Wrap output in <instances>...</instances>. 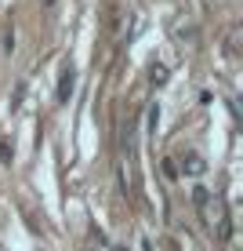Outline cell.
I'll return each mask as SVG.
<instances>
[{"mask_svg": "<svg viewBox=\"0 0 243 251\" xmlns=\"http://www.w3.org/2000/svg\"><path fill=\"white\" fill-rule=\"evenodd\" d=\"M73 88H76V69H73V66H66V69H62V76H58V91H55L58 106H66V102L73 99Z\"/></svg>", "mask_w": 243, "mask_h": 251, "instance_id": "2", "label": "cell"}, {"mask_svg": "<svg viewBox=\"0 0 243 251\" xmlns=\"http://www.w3.org/2000/svg\"><path fill=\"white\" fill-rule=\"evenodd\" d=\"M218 240H221V244L232 240V222H229V207H225V204H221V215H218Z\"/></svg>", "mask_w": 243, "mask_h": 251, "instance_id": "4", "label": "cell"}, {"mask_svg": "<svg viewBox=\"0 0 243 251\" xmlns=\"http://www.w3.org/2000/svg\"><path fill=\"white\" fill-rule=\"evenodd\" d=\"M236 51H240V29H232V33H229V40H225V55L236 58Z\"/></svg>", "mask_w": 243, "mask_h": 251, "instance_id": "7", "label": "cell"}, {"mask_svg": "<svg viewBox=\"0 0 243 251\" xmlns=\"http://www.w3.org/2000/svg\"><path fill=\"white\" fill-rule=\"evenodd\" d=\"M40 7H44V11L51 15V11H55V7H58V0H40Z\"/></svg>", "mask_w": 243, "mask_h": 251, "instance_id": "12", "label": "cell"}, {"mask_svg": "<svg viewBox=\"0 0 243 251\" xmlns=\"http://www.w3.org/2000/svg\"><path fill=\"white\" fill-rule=\"evenodd\" d=\"M175 164H178V175H189V178H199V175L207 171V160L199 157L196 150H181Z\"/></svg>", "mask_w": 243, "mask_h": 251, "instance_id": "1", "label": "cell"}, {"mask_svg": "<svg viewBox=\"0 0 243 251\" xmlns=\"http://www.w3.org/2000/svg\"><path fill=\"white\" fill-rule=\"evenodd\" d=\"M22 102H25V84H19V88H15V95H11V109H22Z\"/></svg>", "mask_w": 243, "mask_h": 251, "instance_id": "10", "label": "cell"}, {"mask_svg": "<svg viewBox=\"0 0 243 251\" xmlns=\"http://www.w3.org/2000/svg\"><path fill=\"white\" fill-rule=\"evenodd\" d=\"M167 80H171V69L163 66V62H153L149 66V84H153V88H163Z\"/></svg>", "mask_w": 243, "mask_h": 251, "instance_id": "3", "label": "cell"}, {"mask_svg": "<svg viewBox=\"0 0 243 251\" xmlns=\"http://www.w3.org/2000/svg\"><path fill=\"white\" fill-rule=\"evenodd\" d=\"M207 201H211V193H207L203 186H196V189H193V204H196L199 219H203V222H211V219H207Z\"/></svg>", "mask_w": 243, "mask_h": 251, "instance_id": "5", "label": "cell"}, {"mask_svg": "<svg viewBox=\"0 0 243 251\" xmlns=\"http://www.w3.org/2000/svg\"><path fill=\"white\" fill-rule=\"evenodd\" d=\"M163 178H167V182H175V178H178V164L171 157H163Z\"/></svg>", "mask_w": 243, "mask_h": 251, "instance_id": "8", "label": "cell"}, {"mask_svg": "<svg viewBox=\"0 0 243 251\" xmlns=\"http://www.w3.org/2000/svg\"><path fill=\"white\" fill-rule=\"evenodd\" d=\"M0 44H4V51H7V55L15 51V25H7V29H4V40H0Z\"/></svg>", "mask_w": 243, "mask_h": 251, "instance_id": "9", "label": "cell"}, {"mask_svg": "<svg viewBox=\"0 0 243 251\" xmlns=\"http://www.w3.org/2000/svg\"><path fill=\"white\" fill-rule=\"evenodd\" d=\"M0 160L11 164V142H7V138H0Z\"/></svg>", "mask_w": 243, "mask_h": 251, "instance_id": "11", "label": "cell"}, {"mask_svg": "<svg viewBox=\"0 0 243 251\" xmlns=\"http://www.w3.org/2000/svg\"><path fill=\"white\" fill-rule=\"evenodd\" d=\"M175 37H178V40H185V44H196V29H193L189 22H185V25H178Z\"/></svg>", "mask_w": 243, "mask_h": 251, "instance_id": "6", "label": "cell"}]
</instances>
